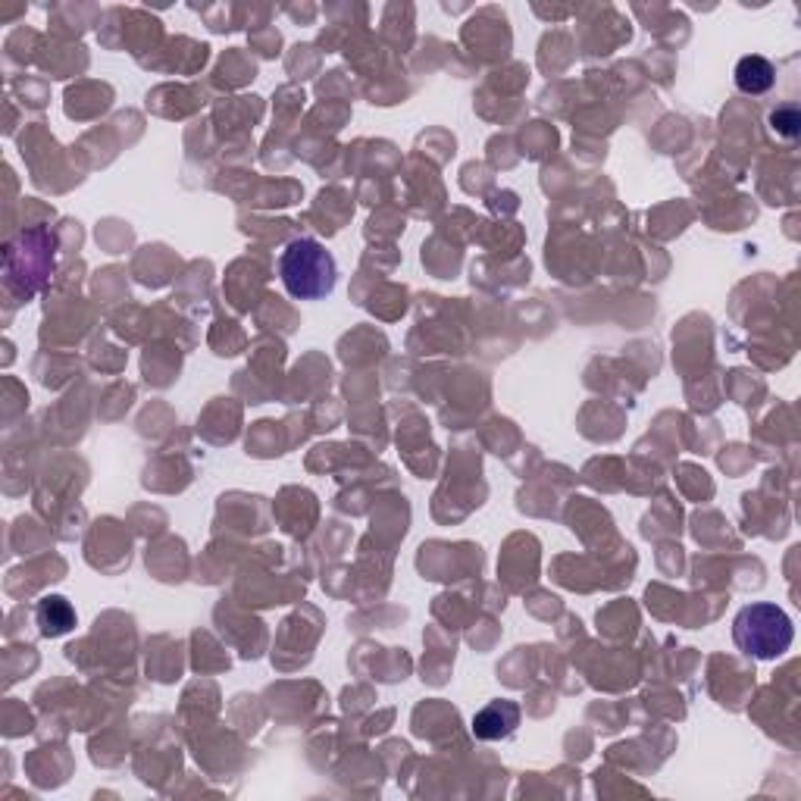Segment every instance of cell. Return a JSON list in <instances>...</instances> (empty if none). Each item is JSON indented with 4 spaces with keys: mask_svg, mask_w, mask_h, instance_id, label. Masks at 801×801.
<instances>
[{
    "mask_svg": "<svg viewBox=\"0 0 801 801\" xmlns=\"http://www.w3.org/2000/svg\"><path fill=\"white\" fill-rule=\"evenodd\" d=\"M520 726V704L517 701L498 699L485 704L473 717V736L482 742H498L514 736V729Z\"/></svg>",
    "mask_w": 801,
    "mask_h": 801,
    "instance_id": "3",
    "label": "cell"
},
{
    "mask_svg": "<svg viewBox=\"0 0 801 801\" xmlns=\"http://www.w3.org/2000/svg\"><path fill=\"white\" fill-rule=\"evenodd\" d=\"M732 639L739 651H745L749 657L757 661H776L782 657L792 639H796V626L789 620V614L771 604V601H754L745 604L736 620H732Z\"/></svg>",
    "mask_w": 801,
    "mask_h": 801,
    "instance_id": "2",
    "label": "cell"
},
{
    "mask_svg": "<svg viewBox=\"0 0 801 801\" xmlns=\"http://www.w3.org/2000/svg\"><path fill=\"white\" fill-rule=\"evenodd\" d=\"M736 88L742 95H767L776 85V66L761 57V53H749L736 63Z\"/></svg>",
    "mask_w": 801,
    "mask_h": 801,
    "instance_id": "4",
    "label": "cell"
},
{
    "mask_svg": "<svg viewBox=\"0 0 801 801\" xmlns=\"http://www.w3.org/2000/svg\"><path fill=\"white\" fill-rule=\"evenodd\" d=\"M38 626L45 636H63L75 626V611L66 599H45L38 604Z\"/></svg>",
    "mask_w": 801,
    "mask_h": 801,
    "instance_id": "5",
    "label": "cell"
},
{
    "mask_svg": "<svg viewBox=\"0 0 801 801\" xmlns=\"http://www.w3.org/2000/svg\"><path fill=\"white\" fill-rule=\"evenodd\" d=\"M771 123H774L776 132H782L786 138H796V135H799V113H796L792 107L776 110L774 116H771Z\"/></svg>",
    "mask_w": 801,
    "mask_h": 801,
    "instance_id": "6",
    "label": "cell"
},
{
    "mask_svg": "<svg viewBox=\"0 0 801 801\" xmlns=\"http://www.w3.org/2000/svg\"><path fill=\"white\" fill-rule=\"evenodd\" d=\"M279 279L292 298L320 300L332 295L338 267L317 238H295L279 254Z\"/></svg>",
    "mask_w": 801,
    "mask_h": 801,
    "instance_id": "1",
    "label": "cell"
}]
</instances>
